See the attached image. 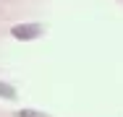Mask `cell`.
Here are the masks:
<instances>
[{
	"label": "cell",
	"mask_w": 123,
	"mask_h": 117,
	"mask_svg": "<svg viewBox=\"0 0 123 117\" xmlns=\"http://www.w3.org/2000/svg\"><path fill=\"white\" fill-rule=\"evenodd\" d=\"M42 31H45V29H42L39 23H18V26H13V29H11V34H13L16 39H21V42L37 39Z\"/></svg>",
	"instance_id": "1"
},
{
	"label": "cell",
	"mask_w": 123,
	"mask_h": 117,
	"mask_svg": "<svg viewBox=\"0 0 123 117\" xmlns=\"http://www.w3.org/2000/svg\"><path fill=\"white\" fill-rule=\"evenodd\" d=\"M0 96H5V99H13V96H16L13 86H8V83H0Z\"/></svg>",
	"instance_id": "2"
},
{
	"label": "cell",
	"mask_w": 123,
	"mask_h": 117,
	"mask_svg": "<svg viewBox=\"0 0 123 117\" xmlns=\"http://www.w3.org/2000/svg\"><path fill=\"white\" fill-rule=\"evenodd\" d=\"M18 117H50V115L37 112V109H21V112H18Z\"/></svg>",
	"instance_id": "3"
}]
</instances>
